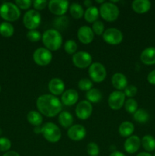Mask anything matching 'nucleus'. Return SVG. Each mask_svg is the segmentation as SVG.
<instances>
[{"instance_id": "1", "label": "nucleus", "mask_w": 155, "mask_h": 156, "mask_svg": "<svg viewBox=\"0 0 155 156\" xmlns=\"http://www.w3.org/2000/svg\"><path fill=\"white\" fill-rule=\"evenodd\" d=\"M36 108L42 115L47 117H54L62 112V104L56 96L46 94L38 98Z\"/></svg>"}, {"instance_id": "2", "label": "nucleus", "mask_w": 155, "mask_h": 156, "mask_svg": "<svg viewBox=\"0 0 155 156\" xmlns=\"http://www.w3.org/2000/svg\"><path fill=\"white\" fill-rule=\"evenodd\" d=\"M42 41L45 48L50 51H56L62 44V37L56 29H48L42 35Z\"/></svg>"}, {"instance_id": "3", "label": "nucleus", "mask_w": 155, "mask_h": 156, "mask_svg": "<svg viewBox=\"0 0 155 156\" xmlns=\"http://www.w3.org/2000/svg\"><path fill=\"white\" fill-rule=\"evenodd\" d=\"M0 16L7 22L15 21L21 16V11L14 3L4 2L0 7Z\"/></svg>"}, {"instance_id": "4", "label": "nucleus", "mask_w": 155, "mask_h": 156, "mask_svg": "<svg viewBox=\"0 0 155 156\" xmlns=\"http://www.w3.org/2000/svg\"><path fill=\"white\" fill-rule=\"evenodd\" d=\"M41 133L46 140L52 143H57L62 137L60 129L53 123H46L41 127Z\"/></svg>"}, {"instance_id": "5", "label": "nucleus", "mask_w": 155, "mask_h": 156, "mask_svg": "<svg viewBox=\"0 0 155 156\" xmlns=\"http://www.w3.org/2000/svg\"><path fill=\"white\" fill-rule=\"evenodd\" d=\"M99 12L102 18L108 22L115 21L119 15V9L118 6L111 2L103 3L100 5Z\"/></svg>"}, {"instance_id": "6", "label": "nucleus", "mask_w": 155, "mask_h": 156, "mask_svg": "<svg viewBox=\"0 0 155 156\" xmlns=\"http://www.w3.org/2000/svg\"><path fill=\"white\" fill-rule=\"evenodd\" d=\"M41 22V15L39 12L30 9L28 10L24 15L23 18V24L24 27L29 30H36L39 27Z\"/></svg>"}, {"instance_id": "7", "label": "nucleus", "mask_w": 155, "mask_h": 156, "mask_svg": "<svg viewBox=\"0 0 155 156\" xmlns=\"http://www.w3.org/2000/svg\"><path fill=\"white\" fill-rule=\"evenodd\" d=\"M88 74L91 80L97 83H100L106 79V69L100 62H94L89 66Z\"/></svg>"}, {"instance_id": "8", "label": "nucleus", "mask_w": 155, "mask_h": 156, "mask_svg": "<svg viewBox=\"0 0 155 156\" xmlns=\"http://www.w3.org/2000/svg\"><path fill=\"white\" fill-rule=\"evenodd\" d=\"M33 59L36 64L40 66H46L51 62L53 55L51 51L45 47H40L36 49L33 54Z\"/></svg>"}, {"instance_id": "9", "label": "nucleus", "mask_w": 155, "mask_h": 156, "mask_svg": "<svg viewBox=\"0 0 155 156\" xmlns=\"http://www.w3.org/2000/svg\"><path fill=\"white\" fill-rule=\"evenodd\" d=\"M103 39L106 44L110 45H118L121 44L123 40L122 31L115 27H110L105 30L103 34Z\"/></svg>"}, {"instance_id": "10", "label": "nucleus", "mask_w": 155, "mask_h": 156, "mask_svg": "<svg viewBox=\"0 0 155 156\" xmlns=\"http://www.w3.org/2000/svg\"><path fill=\"white\" fill-rule=\"evenodd\" d=\"M72 62L78 68H88L92 64V56L86 51H79L72 56Z\"/></svg>"}, {"instance_id": "11", "label": "nucleus", "mask_w": 155, "mask_h": 156, "mask_svg": "<svg viewBox=\"0 0 155 156\" xmlns=\"http://www.w3.org/2000/svg\"><path fill=\"white\" fill-rule=\"evenodd\" d=\"M48 8L53 15L63 16L69 9V2L66 0H51L48 2Z\"/></svg>"}, {"instance_id": "12", "label": "nucleus", "mask_w": 155, "mask_h": 156, "mask_svg": "<svg viewBox=\"0 0 155 156\" xmlns=\"http://www.w3.org/2000/svg\"><path fill=\"white\" fill-rule=\"evenodd\" d=\"M126 102V95L122 91H112L108 98V105L114 111H118L122 108Z\"/></svg>"}, {"instance_id": "13", "label": "nucleus", "mask_w": 155, "mask_h": 156, "mask_svg": "<svg viewBox=\"0 0 155 156\" xmlns=\"http://www.w3.org/2000/svg\"><path fill=\"white\" fill-rule=\"evenodd\" d=\"M93 111V106L91 102L87 100L81 101L77 105L75 108V114L80 120H84L89 118Z\"/></svg>"}, {"instance_id": "14", "label": "nucleus", "mask_w": 155, "mask_h": 156, "mask_svg": "<svg viewBox=\"0 0 155 156\" xmlns=\"http://www.w3.org/2000/svg\"><path fill=\"white\" fill-rule=\"evenodd\" d=\"M87 131L84 126L81 124L72 125L70 128H68L67 135L70 140L73 141H81L86 136Z\"/></svg>"}, {"instance_id": "15", "label": "nucleus", "mask_w": 155, "mask_h": 156, "mask_svg": "<svg viewBox=\"0 0 155 156\" xmlns=\"http://www.w3.org/2000/svg\"><path fill=\"white\" fill-rule=\"evenodd\" d=\"M141 145V140L138 136L132 135L128 137L124 143V149L127 153L134 154L138 151Z\"/></svg>"}, {"instance_id": "16", "label": "nucleus", "mask_w": 155, "mask_h": 156, "mask_svg": "<svg viewBox=\"0 0 155 156\" xmlns=\"http://www.w3.org/2000/svg\"><path fill=\"white\" fill-rule=\"evenodd\" d=\"M78 38L83 44H89L94 38V33L89 26H81L78 30Z\"/></svg>"}, {"instance_id": "17", "label": "nucleus", "mask_w": 155, "mask_h": 156, "mask_svg": "<svg viewBox=\"0 0 155 156\" xmlns=\"http://www.w3.org/2000/svg\"><path fill=\"white\" fill-rule=\"evenodd\" d=\"M78 93L75 89H67L62 93L61 97V102L65 106H71L75 105L78 100Z\"/></svg>"}, {"instance_id": "18", "label": "nucleus", "mask_w": 155, "mask_h": 156, "mask_svg": "<svg viewBox=\"0 0 155 156\" xmlns=\"http://www.w3.org/2000/svg\"><path fill=\"white\" fill-rule=\"evenodd\" d=\"M48 88L51 94L56 97L65 91V83L59 78H53L49 82Z\"/></svg>"}, {"instance_id": "19", "label": "nucleus", "mask_w": 155, "mask_h": 156, "mask_svg": "<svg viewBox=\"0 0 155 156\" xmlns=\"http://www.w3.org/2000/svg\"><path fill=\"white\" fill-rule=\"evenodd\" d=\"M111 82L116 91L124 90L128 85V80L126 76L121 73H116L112 76Z\"/></svg>"}, {"instance_id": "20", "label": "nucleus", "mask_w": 155, "mask_h": 156, "mask_svg": "<svg viewBox=\"0 0 155 156\" xmlns=\"http://www.w3.org/2000/svg\"><path fill=\"white\" fill-rule=\"evenodd\" d=\"M151 7V3L148 0H135L132 3V8L137 14H144Z\"/></svg>"}, {"instance_id": "21", "label": "nucleus", "mask_w": 155, "mask_h": 156, "mask_svg": "<svg viewBox=\"0 0 155 156\" xmlns=\"http://www.w3.org/2000/svg\"><path fill=\"white\" fill-rule=\"evenodd\" d=\"M141 62L146 65L155 64V47H147L144 49L140 56Z\"/></svg>"}, {"instance_id": "22", "label": "nucleus", "mask_w": 155, "mask_h": 156, "mask_svg": "<svg viewBox=\"0 0 155 156\" xmlns=\"http://www.w3.org/2000/svg\"><path fill=\"white\" fill-rule=\"evenodd\" d=\"M59 123L63 128H70L73 124L74 118L71 113L68 111H62L59 114Z\"/></svg>"}, {"instance_id": "23", "label": "nucleus", "mask_w": 155, "mask_h": 156, "mask_svg": "<svg viewBox=\"0 0 155 156\" xmlns=\"http://www.w3.org/2000/svg\"><path fill=\"white\" fill-rule=\"evenodd\" d=\"M135 130V126L132 123L129 121H124L119 125V133L122 137H129L132 136Z\"/></svg>"}, {"instance_id": "24", "label": "nucleus", "mask_w": 155, "mask_h": 156, "mask_svg": "<svg viewBox=\"0 0 155 156\" xmlns=\"http://www.w3.org/2000/svg\"><path fill=\"white\" fill-rule=\"evenodd\" d=\"M100 15V12L99 9L95 6H91V7L87 9L84 12V19L88 23H94L97 21Z\"/></svg>"}, {"instance_id": "25", "label": "nucleus", "mask_w": 155, "mask_h": 156, "mask_svg": "<svg viewBox=\"0 0 155 156\" xmlns=\"http://www.w3.org/2000/svg\"><path fill=\"white\" fill-rule=\"evenodd\" d=\"M27 120L31 125L34 126H40L43 123L42 114L36 111H30L27 115Z\"/></svg>"}, {"instance_id": "26", "label": "nucleus", "mask_w": 155, "mask_h": 156, "mask_svg": "<svg viewBox=\"0 0 155 156\" xmlns=\"http://www.w3.org/2000/svg\"><path fill=\"white\" fill-rule=\"evenodd\" d=\"M68 9H69L70 15L74 19H80L84 15V11L82 5L77 2L71 3Z\"/></svg>"}, {"instance_id": "27", "label": "nucleus", "mask_w": 155, "mask_h": 156, "mask_svg": "<svg viewBox=\"0 0 155 156\" xmlns=\"http://www.w3.org/2000/svg\"><path fill=\"white\" fill-rule=\"evenodd\" d=\"M141 140V146L147 152H153L155 150V139L150 135L143 136Z\"/></svg>"}, {"instance_id": "28", "label": "nucleus", "mask_w": 155, "mask_h": 156, "mask_svg": "<svg viewBox=\"0 0 155 156\" xmlns=\"http://www.w3.org/2000/svg\"><path fill=\"white\" fill-rule=\"evenodd\" d=\"M87 101L91 103H98L102 99V93L97 88H92L86 93Z\"/></svg>"}, {"instance_id": "29", "label": "nucleus", "mask_w": 155, "mask_h": 156, "mask_svg": "<svg viewBox=\"0 0 155 156\" xmlns=\"http://www.w3.org/2000/svg\"><path fill=\"white\" fill-rule=\"evenodd\" d=\"M15 28L11 23L5 21L0 24V34L4 37H11L14 34Z\"/></svg>"}, {"instance_id": "30", "label": "nucleus", "mask_w": 155, "mask_h": 156, "mask_svg": "<svg viewBox=\"0 0 155 156\" xmlns=\"http://www.w3.org/2000/svg\"><path fill=\"white\" fill-rule=\"evenodd\" d=\"M134 120L139 123H145L149 120V114L144 109H138L133 114Z\"/></svg>"}, {"instance_id": "31", "label": "nucleus", "mask_w": 155, "mask_h": 156, "mask_svg": "<svg viewBox=\"0 0 155 156\" xmlns=\"http://www.w3.org/2000/svg\"><path fill=\"white\" fill-rule=\"evenodd\" d=\"M53 23H54V26L56 27V30H63L68 27L69 21H68V17L63 15V16H59L56 18Z\"/></svg>"}, {"instance_id": "32", "label": "nucleus", "mask_w": 155, "mask_h": 156, "mask_svg": "<svg viewBox=\"0 0 155 156\" xmlns=\"http://www.w3.org/2000/svg\"><path fill=\"white\" fill-rule=\"evenodd\" d=\"M64 50L68 54L74 55V53H77L78 50V44L76 41L74 40H68L65 43Z\"/></svg>"}, {"instance_id": "33", "label": "nucleus", "mask_w": 155, "mask_h": 156, "mask_svg": "<svg viewBox=\"0 0 155 156\" xmlns=\"http://www.w3.org/2000/svg\"><path fill=\"white\" fill-rule=\"evenodd\" d=\"M125 109L129 114H135L138 110V102L134 98H129L126 101L124 104Z\"/></svg>"}, {"instance_id": "34", "label": "nucleus", "mask_w": 155, "mask_h": 156, "mask_svg": "<svg viewBox=\"0 0 155 156\" xmlns=\"http://www.w3.org/2000/svg\"><path fill=\"white\" fill-rule=\"evenodd\" d=\"M78 86L79 89L81 91H88L91 89H92L93 82L91 79L84 78V79H81L79 81L78 84Z\"/></svg>"}, {"instance_id": "35", "label": "nucleus", "mask_w": 155, "mask_h": 156, "mask_svg": "<svg viewBox=\"0 0 155 156\" xmlns=\"http://www.w3.org/2000/svg\"><path fill=\"white\" fill-rule=\"evenodd\" d=\"M87 152L89 156H98L100 154V149L97 143H89L87 146Z\"/></svg>"}, {"instance_id": "36", "label": "nucleus", "mask_w": 155, "mask_h": 156, "mask_svg": "<svg viewBox=\"0 0 155 156\" xmlns=\"http://www.w3.org/2000/svg\"><path fill=\"white\" fill-rule=\"evenodd\" d=\"M91 29H92L94 34L98 35V36L103 34L105 31L104 24H103V23L100 21H97L94 23H93V25H92V27H91Z\"/></svg>"}, {"instance_id": "37", "label": "nucleus", "mask_w": 155, "mask_h": 156, "mask_svg": "<svg viewBox=\"0 0 155 156\" xmlns=\"http://www.w3.org/2000/svg\"><path fill=\"white\" fill-rule=\"evenodd\" d=\"M26 37L30 42H37L42 38L41 34L36 30H28L27 34H26Z\"/></svg>"}, {"instance_id": "38", "label": "nucleus", "mask_w": 155, "mask_h": 156, "mask_svg": "<svg viewBox=\"0 0 155 156\" xmlns=\"http://www.w3.org/2000/svg\"><path fill=\"white\" fill-rule=\"evenodd\" d=\"M137 92H138V88L133 85H127L126 88L124 89L125 95L126 97L129 98H132L133 97H135L136 95Z\"/></svg>"}, {"instance_id": "39", "label": "nucleus", "mask_w": 155, "mask_h": 156, "mask_svg": "<svg viewBox=\"0 0 155 156\" xmlns=\"http://www.w3.org/2000/svg\"><path fill=\"white\" fill-rule=\"evenodd\" d=\"M12 146L10 140L5 137L0 138V151L1 152H8Z\"/></svg>"}, {"instance_id": "40", "label": "nucleus", "mask_w": 155, "mask_h": 156, "mask_svg": "<svg viewBox=\"0 0 155 156\" xmlns=\"http://www.w3.org/2000/svg\"><path fill=\"white\" fill-rule=\"evenodd\" d=\"M32 5L34 8V10L38 12L45 9L48 5V2L46 0H35L32 3Z\"/></svg>"}, {"instance_id": "41", "label": "nucleus", "mask_w": 155, "mask_h": 156, "mask_svg": "<svg viewBox=\"0 0 155 156\" xmlns=\"http://www.w3.org/2000/svg\"><path fill=\"white\" fill-rule=\"evenodd\" d=\"M32 3H33V2L30 1V0H16L15 1V5L19 9H23V10L28 9L32 5Z\"/></svg>"}, {"instance_id": "42", "label": "nucleus", "mask_w": 155, "mask_h": 156, "mask_svg": "<svg viewBox=\"0 0 155 156\" xmlns=\"http://www.w3.org/2000/svg\"><path fill=\"white\" fill-rule=\"evenodd\" d=\"M147 81L151 85H155V70L150 72L147 76Z\"/></svg>"}, {"instance_id": "43", "label": "nucleus", "mask_w": 155, "mask_h": 156, "mask_svg": "<svg viewBox=\"0 0 155 156\" xmlns=\"http://www.w3.org/2000/svg\"><path fill=\"white\" fill-rule=\"evenodd\" d=\"M2 156H20V155L15 151H9V152H5Z\"/></svg>"}, {"instance_id": "44", "label": "nucleus", "mask_w": 155, "mask_h": 156, "mask_svg": "<svg viewBox=\"0 0 155 156\" xmlns=\"http://www.w3.org/2000/svg\"><path fill=\"white\" fill-rule=\"evenodd\" d=\"M109 156H126L124 153L121 152H119V151H114L112 153L109 155Z\"/></svg>"}, {"instance_id": "45", "label": "nucleus", "mask_w": 155, "mask_h": 156, "mask_svg": "<svg viewBox=\"0 0 155 156\" xmlns=\"http://www.w3.org/2000/svg\"><path fill=\"white\" fill-rule=\"evenodd\" d=\"M84 5L85 7H87L88 9V8L93 6L92 5V2H91V0H86V1L84 2Z\"/></svg>"}, {"instance_id": "46", "label": "nucleus", "mask_w": 155, "mask_h": 156, "mask_svg": "<svg viewBox=\"0 0 155 156\" xmlns=\"http://www.w3.org/2000/svg\"><path fill=\"white\" fill-rule=\"evenodd\" d=\"M136 156H152V155H150V153H148V152H140V153H138Z\"/></svg>"}, {"instance_id": "47", "label": "nucleus", "mask_w": 155, "mask_h": 156, "mask_svg": "<svg viewBox=\"0 0 155 156\" xmlns=\"http://www.w3.org/2000/svg\"><path fill=\"white\" fill-rule=\"evenodd\" d=\"M33 131H34V133H36L37 134L41 133V127H40V126H36V128H34Z\"/></svg>"}, {"instance_id": "48", "label": "nucleus", "mask_w": 155, "mask_h": 156, "mask_svg": "<svg viewBox=\"0 0 155 156\" xmlns=\"http://www.w3.org/2000/svg\"><path fill=\"white\" fill-rule=\"evenodd\" d=\"M0 91H1V87H0Z\"/></svg>"}, {"instance_id": "49", "label": "nucleus", "mask_w": 155, "mask_h": 156, "mask_svg": "<svg viewBox=\"0 0 155 156\" xmlns=\"http://www.w3.org/2000/svg\"><path fill=\"white\" fill-rule=\"evenodd\" d=\"M153 156H155V153H154V155H153Z\"/></svg>"}]
</instances>
